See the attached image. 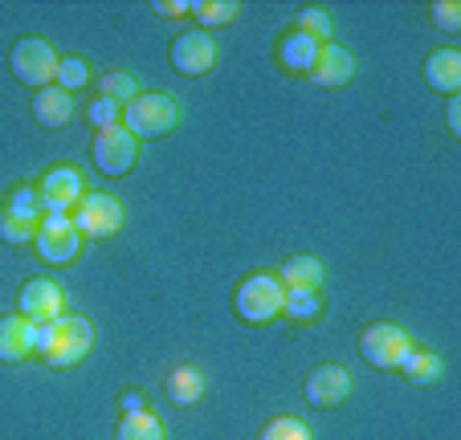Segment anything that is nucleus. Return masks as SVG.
Here are the masks:
<instances>
[{"label":"nucleus","instance_id":"20e7f679","mask_svg":"<svg viewBox=\"0 0 461 440\" xmlns=\"http://www.w3.org/2000/svg\"><path fill=\"white\" fill-rule=\"evenodd\" d=\"M9 69L21 86L45 90V86H53V74H58V53L41 37H21L9 53Z\"/></svg>","mask_w":461,"mask_h":440},{"label":"nucleus","instance_id":"f257e3e1","mask_svg":"<svg viewBox=\"0 0 461 440\" xmlns=\"http://www.w3.org/2000/svg\"><path fill=\"white\" fill-rule=\"evenodd\" d=\"M90 343H95L90 322L78 319V314H61V319L41 322V327H37L33 355H41L50 367H74V363L86 359Z\"/></svg>","mask_w":461,"mask_h":440},{"label":"nucleus","instance_id":"423d86ee","mask_svg":"<svg viewBox=\"0 0 461 440\" xmlns=\"http://www.w3.org/2000/svg\"><path fill=\"white\" fill-rule=\"evenodd\" d=\"M90 159L103 175H127L140 159V139L131 135L127 127H106V130H95V143H90Z\"/></svg>","mask_w":461,"mask_h":440},{"label":"nucleus","instance_id":"4be33fe9","mask_svg":"<svg viewBox=\"0 0 461 440\" xmlns=\"http://www.w3.org/2000/svg\"><path fill=\"white\" fill-rule=\"evenodd\" d=\"M188 13L201 21V29H212V25H229V21H237L241 4H237V0H196V4H188Z\"/></svg>","mask_w":461,"mask_h":440},{"label":"nucleus","instance_id":"2eb2a0df","mask_svg":"<svg viewBox=\"0 0 461 440\" xmlns=\"http://www.w3.org/2000/svg\"><path fill=\"white\" fill-rule=\"evenodd\" d=\"M425 82L437 94H457L461 90V53L457 49H433L425 58Z\"/></svg>","mask_w":461,"mask_h":440},{"label":"nucleus","instance_id":"393cba45","mask_svg":"<svg viewBox=\"0 0 461 440\" xmlns=\"http://www.w3.org/2000/svg\"><path fill=\"white\" fill-rule=\"evenodd\" d=\"M53 86L74 94V90L90 86V66L82 58H58V74H53Z\"/></svg>","mask_w":461,"mask_h":440},{"label":"nucleus","instance_id":"c85d7f7f","mask_svg":"<svg viewBox=\"0 0 461 440\" xmlns=\"http://www.w3.org/2000/svg\"><path fill=\"white\" fill-rule=\"evenodd\" d=\"M122 119V106H114L111 98H95V103L86 106V122L95 130H106V127H119Z\"/></svg>","mask_w":461,"mask_h":440},{"label":"nucleus","instance_id":"bb28decb","mask_svg":"<svg viewBox=\"0 0 461 440\" xmlns=\"http://www.w3.org/2000/svg\"><path fill=\"white\" fill-rule=\"evenodd\" d=\"M331 25H335V17L327 9H303L298 13V33H306V37H314L319 45H327L331 41Z\"/></svg>","mask_w":461,"mask_h":440},{"label":"nucleus","instance_id":"ddd939ff","mask_svg":"<svg viewBox=\"0 0 461 440\" xmlns=\"http://www.w3.org/2000/svg\"><path fill=\"white\" fill-rule=\"evenodd\" d=\"M311 78L319 82V86H348V82L356 78V58L335 41L319 45V58H314V66H311Z\"/></svg>","mask_w":461,"mask_h":440},{"label":"nucleus","instance_id":"aec40b11","mask_svg":"<svg viewBox=\"0 0 461 440\" xmlns=\"http://www.w3.org/2000/svg\"><path fill=\"white\" fill-rule=\"evenodd\" d=\"M201 396H204V372L201 367H176V372L167 375V400H172L176 408L201 404Z\"/></svg>","mask_w":461,"mask_h":440},{"label":"nucleus","instance_id":"4468645a","mask_svg":"<svg viewBox=\"0 0 461 440\" xmlns=\"http://www.w3.org/2000/svg\"><path fill=\"white\" fill-rule=\"evenodd\" d=\"M33 343H37V327L21 314H9L0 319V363H21L33 355Z\"/></svg>","mask_w":461,"mask_h":440},{"label":"nucleus","instance_id":"5701e85b","mask_svg":"<svg viewBox=\"0 0 461 440\" xmlns=\"http://www.w3.org/2000/svg\"><path fill=\"white\" fill-rule=\"evenodd\" d=\"M114 440H164V424H159L151 412L122 416V420H119V432H114Z\"/></svg>","mask_w":461,"mask_h":440},{"label":"nucleus","instance_id":"412c9836","mask_svg":"<svg viewBox=\"0 0 461 440\" xmlns=\"http://www.w3.org/2000/svg\"><path fill=\"white\" fill-rule=\"evenodd\" d=\"M401 372H404V380H409V383H437L445 375V363H441V355L412 346V351L404 355Z\"/></svg>","mask_w":461,"mask_h":440},{"label":"nucleus","instance_id":"0eeeda50","mask_svg":"<svg viewBox=\"0 0 461 440\" xmlns=\"http://www.w3.org/2000/svg\"><path fill=\"white\" fill-rule=\"evenodd\" d=\"M37 253L50 265H70L82 253V233L74 229V220L66 212H45L41 229H37Z\"/></svg>","mask_w":461,"mask_h":440},{"label":"nucleus","instance_id":"cd10ccee","mask_svg":"<svg viewBox=\"0 0 461 440\" xmlns=\"http://www.w3.org/2000/svg\"><path fill=\"white\" fill-rule=\"evenodd\" d=\"M258 440H314V436L298 416H278V420H270L258 432Z\"/></svg>","mask_w":461,"mask_h":440},{"label":"nucleus","instance_id":"f03ea898","mask_svg":"<svg viewBox=\"0 0 461 440\" xmlns=\"http://www.w3.org/2000/svg\"><path fill=\"white\" fill-rule=\"evenodd\" d=\"M282 298H286V285L278 282V274L261 269V274L241 277V285L233 290V310L249 327H266L282 314Z\"/></svg>","mask_w":461,"mask_h":440},{"label":"nucleus","instance_id":"2f4dec72","mask_svg":"<svg viewBox=\"0 0 461 440\" xmlns=\"http://www.w3.org/2000/svg\"><path fill=\"white\" fill-rule=\"evenodd\" d=\"M119 408H122V416H135V412H148V400H143V391H122Z\"/></svg>","mask_w":461,"mask_h":440},{"label":"nucleus","instance_id":"7c9ffc66","mask_svg":"<svg viewBox=\"0 0 461 440\" xmlns=\"http://www.w3.org/2000/svg\"><path fill=\"white\" fill-rule=\"evenodd\" d=\"M5 208H41V192H37V184H21V188H13L9 196H5Z\"/></svg>","mask_w":461,"mask_h":440},{"label":"nucleus","instance_id":"a878e982","mask_svg":"<svg viewBox=\"0 0 461 440\" xmlns=\"http://www.w3.org/2000/svg\"><path fill=\"white\" fill-rule=\"evenodd\" d=\"M135 94H140V82L131 78V74H122V69L103 74V82H98V98H111L114 106H127Z\"/></svg>","mask_w":461,"mask_h":440},{"label":"nucleus","instance_id":"9d476101","mask_svg":"<svg viewBox=\"0 0 461 440\" xmlns=\"http://www.w3.org/2000/svg\"><path fill=\"white\" fill-rule=\"evenodd\" d=\"M41 208L45 212H74V204H78L82 196H86V184H82V172L74 164H58L50 167V172L41 175Z\"/></svg>","mask_w":461,"mask_h":440},{"label":"nucleus","instance_id":"dca6fc26","mask_svg":"<svg viewBox=\"0 0 461 440\" xmlns=\"http://www.w3.org/2000/svg\"><path fill=\"white\" fill-rule=\"evenodd\" d=\"M33 119L41 122V127H50V130L70 127V119H74V94H66V90H58V86L37 90V98H33Z\"/></svg>","mask_w":461,"mask_h":440},{"label":"nucleus","instance_id":"c756f323","mask_svg":"<svg viewBox=\"0 0 461 440\" xmlns=\"http://www.w3.org/2000/svg\"><path fill=\"white\" fill-rule=\"evenodd\" d=\"M429 17H433V25L441 33H461V4H453V0H437Z\"/></svg>","mask_w":461,"mask_h":440},{"label":"nucleus","instance_id":"7ed1b4c3","mask_svg":"<svg viewBox=\"0 0 461 440\" xmlns=\"http://www.w3.org/2000/svg\"><path fill=\"white\" fill-rule=\"evenodd\" d=\"M176 122H180V103L159 90H140L122 106V127L135 139H164L167 130H176Z\"/></svg>","mask_w":461,"mask_h":440},{"label":"nucleus","instance_id":"1a4fd4ad","mask_svg":"<svg viewBox=\"0 0 461 440\" xmlns=\"http://www.w3.org/2000/svg\"><path fill=\"white\" fill-rule=\"evenodd\" d=\"M17 314L29 319L33 327L53 322L66 314V293H61V285L53 282V277H29L17 293Z\"/></svg>","mask_w":461,"mask_h":440},{"label":"nucleus","instance_id":"6e6552de","mask_svg":"<svg viewBox=\"0 0 461 440\" xmlns=\"http://www.w3.org/2000/svg\"><path fill=\"white\" fill-rule=\"evenodd\" d=\"M74 229L82 237H114L122 229V204L111 192H86L70 212Z\"/></svg>","mask_w":461,"mask_h":440},{"label":"nucleus","instance_id":"39448f33","mask_svg":"<svg viewBox=\"0 0 461 440\" xmlns=\"http://www.w3.org/2000/svg\"><path fill=\"white\" fill-rule=\"evenodd\" d=\"M412 346H417L412 335L404 327H396V322H372V327L359 335V355H364V363H372L380 372L401 367L404 355H409Z\"/></svg>","mask_w":461,"mask_h":440},{"label":"nucleus","instance_id":"9b49d317","mask_svg":"<svg viewBox=\"0 0 461 440\" xmlns=\"http://www.w3.org/2000/svg\"><path fill=\"white\" fill-rule=\"evenodd\" d=\"M306 404L319 408V412H331V408H339L343 400L351 396V375L348 367H339V363H322V367H314L311 375H306Z\"/></svg>","mask_w":461,"mask_h":440},{"label":"nucleus","instance_id":"f3484780","mask_svg":"<svg viewBox=\"0 0 461 440\" xmlns=\"http://www.w3.org/2000/svg\"><path fill=\"white\" fill-rule=\"evenodd\" d=\"M314 58H319V41L298 33V29H290V33L278 41V66L290 69V74H311Z\"/></svg>","mask_w":461,"mask_h":440},{"label":"nucleus","instance_id":"a211bd4d","mask_svg":"<svg viewBox=\"0 0 461 440\" xmlns=\"http://www.w3.org/2000/svg\"><path fill=\"white\" fill-rule=\"evenodd\" d=\"M41 208H5L0 212V237L9 245H29L37 241V229H41Z\"/></svg>","mask_w":461,"mask_h":440},{"label":"nucleus","instance_id":"72a5a7b5","mask_svg":"<svg viewBox=\"0 0 461 440\" xmlns=\"http://www.w3.org/2000/svg\"><path fill=\"white\" fill-rule=\"evenodd\" d=\"M445 122H449L453 135H461V98H457V94H453L449 106H445Z\"/></svg>","mask_w":461,"mask_h":440},{"label":"nucleus","instance_id":"f8f14e48","mask_svg":"<svg viewBox=\"0 0 461 440\" xmlns=\"http://www.w3.org/2000/svg\"><path fill=\"white\" fill-rule=\"evenodd\" d=\"M172 66L180 74H188V78H201V74H209L217 66V41L204 29H188V33H180L172 41Z\"/></svg>","mask_w":461,"mask_h":440},{"label":"nucleus","instance_id":"b1692460","mask_svg":"<svg viewBox=\"0 0 461 440\" xmlns=\"http://www.w3.org/2000/svg\"><path fill=\"white\" fill-rule=\"evenodd\" d=\"M322 302H319V290H286V298H282V314L294 322H311L319 319Z\"/></svg>","mask_w":461,"mask_h":440},{"label":"nucleus","instance_id":"6ab92c4d","mask_svg":"<svg viewBox=\"0 0 461 440\" xmlns=\"http://www.w3.org/2000/svg\"><path fill=\"white\" fill-rule=\"evenodd\" d=\"M322 261L311 257V253H298V257H290L286 265L278 269V282L286 285V290H319L322 285Z\"/></svg>","mask_w":461,"mask_h":440},{"label":"nucleus","instance_id":"473e14b6","mask_svg":"<svg viewBox=\"0 0 461 440\" xmlns=\"http://www.w3.org/2000/svg\"><path fill=\"white\" fill-rule=\"evenodd\" d=\"M156 13L159 17H167V21H176V17L188 13V4H184V0H156Z\"/></svg>","mask_w":461,"mask_h":440}]
</instances>
